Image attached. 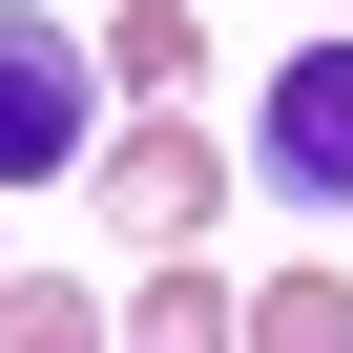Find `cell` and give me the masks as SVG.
Wrapping results in <instances>:
<instances>
[{
  "mask_svg": "<svg viewBox=\"0 0 353 353\" xmlns=\"http://www.w3.org/2000/svg\"><path fill=\"white\" fill-rule=\"evenodd\" d=\"M104 145V63L42 21V0H0V188H42V166Z\"/></svg>",
  "mask_w": 353,
  "mask_h": 353,
  "instance_id": "6da1fadb",
  "label": "cell"
},
{
  "mask_svg": "<svg viewBox=\"0 0 353 353\" xmlns=\"http://www.w3.org/2000/svg\"><path fill=\"white\" fill-rule=\"evenodd\" d=\"M250 188H270V208H353V42H291V63H270Z\"/></svg>",
  "mask_w": 353,
  "mask_h": 353,
  "instance_id": "7a4b0ae2",
  "label": "cell"
},
{
  "mask_svg": "<svg viewBox=\"0 0 353 353\" xmlns=\"http://www.w3.org/2000/svg\"><path fill=\"white\" fill-rule=\"evenodd\" d=\"M125 353H250V312H229L208 270H145V291H125Z\"/></svg>",
  "mask_w": 353,
  "mask_h": 353,
  "instance_id": "277c9868",
  "label": "cell"
},
{
  "mask_svg": "<svg viewBox=\"0 0 353 353\" xmlns=\"http://www.w3.org/2000/svg\"><path fill=\"white\" fill-rule=\"evenodd\" d=\"M83 188H104V229L166 250V229L208 208V125H104V145H83Z\"/></svg>",
  "mask_w": 353,
  "mask_h": 353,
  "instance_id": "3957f363",
  "label": "cell"
},
{
  "mask_svg": "<svg viewBox=\"0 0 353 353\" xmlns=\"http://www.w3.org/2000/svg\"><path fill=\"white\" fill-rule=\"evenodd\" d=\"M250 353H353V291H332V270H291V291H250Z\"/></svg>",
  "mask_w": 353,
  "mask_h": 353,
  "instance_id": "5b68a950",
  "label": "cell"
},
{
  "mask_svg": "<svg viewBox=\"0 0 353 353\" xmlns=\"http://www.w3.org/2000/svg\"><path fill=\"white\" fill-rule=\"evenodd\" d=\"M0 353H125V332H104V312H83L63 270H42V291H0Z\"/></svg>",
  "mask_w": 353,
  "mask_h": 353,
  "instance_id": "8992f818",
  "label": "cell"
}]
</instances>
